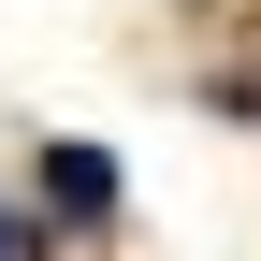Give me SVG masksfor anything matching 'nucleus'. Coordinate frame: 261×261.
Masks as SVG:
<instances>
[{"label":"nucleus","instance_id":"nucleus-1","mask_svg":"<svg viewBox=\"0 0 261 261\" xmlns=\"http://www.w3.org/2000/svg\"><path fill=\"white\" fill-rule=\"evenodd\" d=\"M44 203L58 218H116V160L102 145H44Z\"/></svg>","mask_w":261,"mask_h":261},{"label":"nucleus","instance_id":"nucleus-2","mask_svg":"<svg viewBox=\"0 0 261 261\" xmlns=\"http://www.w3.org/2000/svg\"><path fill=\"white\" fill-rule=\"evenodd\" d=\"M0 261H15V218H0Z\"/></svg>","mask_w":261,"mask_h":261}]
</instances>
